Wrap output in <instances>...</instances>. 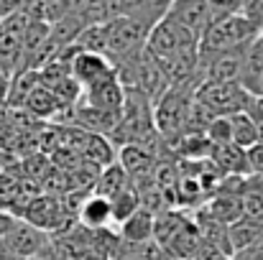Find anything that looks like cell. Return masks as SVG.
Wrapping results in <instances>:
<instances>
[{
    "label": "cell",
    "mask_w": 263,
    "mask_h": 260,
    "mask_svg": "<svg viewBox=\"0 0 263 260\" xmlns=\"http://www.w3.org/2000/svg\"><path fill=\"white\" fill-rule=\"evenodd\" d=\"M148 33L151 28L141 23L138 18H130V15L112 18L110 23H105V56L110 59L115 69L136 64L146 51Z\"/></svg>",
    "instance_id": "1"
},
{
    "label": "cell",
    "mask_w": 263,
    "mask_h": 260,
    "mask_svg": "<svg viewBox=\"0 0 263 260\" xmlns=\"http://www.w3.org/2000/svg\"><path fill=\"white\" fill-rule=\"evenodd\" d=\"M256 36H258V31L240 13H233V15L217 18L202 33V38L197 44V54H199V59H210V56H220V54L243 51Z\"/></svg>",
    "instance_id": "2"
},
{
    "label": "cell",
    "mask_w": 263,
    "mask_h": 260,
    "mask_svg": "<svg viewBox=\"0 0 263 260\" xmlns=\"http://www.w3.org/2000/svg\"><path fill=\"white\" fill-rule=\"evenodd\" d=\"M194 99L202 102L215 117H230V115H238V112H248L253 94H248L240 87V82H228V85L202 82L194 89Z\"/></svg>",
    "instance_id": "3"
},
{
    "label": "cell",
    "mask_w": 263,
    "mask_h": 260,
    "mask_svg": "<svg viewBox=\"0 0 263 260\" xmlns=\"http://www.w3.org/2000/svg\"><path fill=\"white\" fill-rule=\"evenodd\" d=\"M23 5V3H21ZM26 26L28 18L23 8L10 13L0 23V69L13 79L23 69V38H26Z\"/></svg>",
    "instance_id": "4"
},
{
    "label": "cell",
    "mask_w": 263,
    "mask_h": 260,
    "mask_svg": "<svg viewBox=\"0 0 263 260\" xmlns=\"http://www.w3.org/2000/svg\"><path fill=\"white\" fill-rule=\"evenodd\" d=\"M74 46V44H72ZM69 74L72 79L80 85L82 92H87L89 87L100 85L110 77H115V67L110 64L107 56L102 54H89V51H74V56L69 59Z\"/></svg>",
    "instance_id": "5"
},
{
    "label": "cell",
    "mask_w": 263,
    "mask_h": 260,
    "mask_svg": "<svg viewBox=\"0 0 263 260\" xmlns=\"http://www.w3.org/2000/svg\"><path fill=\"white\" fill-rule=\"evenodd\" d=\"M3 248H5L8 255L31 260L46 250V235L41 230L26 225V222H15V227L10 230V235L3 240Z\"/></svg>",
    "instance_id": "6"
},
{
    "label": "cell",
    "mask_w": 263,
    "mask_h": 260,
    "mask_svg": "<svg viewBox=\"0 0 263 260\" xmlns=\"http://www.w3.org/2000/svg\"><path fill=\"white\" fill-rule=\"evenodd\" d=\"M85 102L87 107H95V110H102V112H112V115H120L123 110V102H125V89L120 85L118 74L100 82V85L89 87L85 92Z\"/></svg>",
    "instance_id": "7"
},
{
    "label": "cell",
    "mask_w": 263,
    "mask_h": 260,
    "mask_svg": "<svg viewBox=\"0 0 263 260\" xmlns=\"http://www.w3.org/2000/svg\"><path fill=\"white\" fill-rule=\"evenodd\" d=\"M118 164L123 166V171L128 173L130 181H138V178L154 176L159 156H156L154 148H146V146H123Z\"/></svg>",
    "instance_id": "8"
},
{
    "label": "cell",
    "mask_w": 263,
    "mask_h": 260,
    "mask_svg": "<svg viewBox=\"0 0 263 260\" xmlns=\"http://www.w3.org/2000/svg\"><path fill=\"white\" fill-rule=\"evenodd\" d=\"M26 225L41 230V232H51L62 225V209H59V202L51 199V196H39L33 199L28 207H26Z\"/></svg>",
    "instance_id": "9"
},
{
    "label": "cell",
    "mask_w": 263,
    "mask_h": 260,
    "mask_svg": "<svg viewBox=\"0 0 263 260\" xmlns=\"http://www.w3.org/2000/svg\"><path fill=\"white\" fill-rule=\"evenodd\" d=\"M110 225H112L110 202L105 196L89 194L87 199L80 204V227H85L89 232H100V230H107Z\"/></svg>",
    "instance_id": "10"
},
{
    "label": "cell",
    "mask_w": 263,
    "mask_h": 260,
    "mask_svg": "<svg viewBox=\"0 0 263 260\" xmlns=\"http://www.w3.org/2000/svg\"><path fill=\"white\" fill-rule=\"evenodd\" d=\"M210 161L215 164V169L222 176H248V156L246 151H240L238 146H215L210 151Z\"/></svg>",
    "instance_id": "11"
},
{
    "label": "cell",
    "mask_w": 263,
    "mask_h": 260,
    "mask_svg": "<svg viewBox=\"0 0 263 260\" xmlns=\"http://www.w3.org/2000/svg\"><path fill=\"white\" fill-rule=\"evenodd\" d=\"M154 219H156V214H151L148 209L141 207L128 222L120 225V240L125 245H136V248L151 243L154 240Z\"/></svg>",
    "instance_id": "12"
},
{
    "label": "cell",
    "mask_w": 263,
    "mask_h": 260,
    "mask_svg": "<svg viewBox=\"0 0 263 260\" xmlns=\"http://www.w3.org/2000/svg\"><path fill=\"white\" fill-rule=\"evenodd\" d=\"M202 214H207L210 219H215V222H220V225H233V222H238L240 214H243L240 196L217 191V194L207 202V207H204Z\"/></svg>",
    "instance_id": "13"
},
{
    "label": "cell",
    "mask_w": 263,
    "mask_h": 260,
    "mask_svg": "<svg viewBox=\"0 0 263 260\" xmlns=\"http://www.w3.org/2000/svg\"><path fill=\"white\" fill-rule=\"evenodd\" d=\"M128 186H130L128 173L123 171V166H120L118 161H112L110 166H105L102 171L97 173V178H95V191H92V194L110 199V196H115L118 191H123V189H128Z\"/></svg>",
    "instance_id": "14"
},
{
    "label": "cell",
    "mask_w": 263,
    "mask_h": 260,
    "mask_svg": "<svg viewBox=\"0 0 263 260\" xmlns=\"http://www.w3.org/2000/svg\"><path fill=\"white\" fill-rule=\"evenodd\" d=\"M261 235H263V227H258V225H253V222H248V219L240 217L238 222L228 225V248H230V253H243Z\"/></svg>",
    "instance_id": "15"
},
{
    "label": "cell",
    "mask_w": 263,
    "mask_h": 260,
    "mask_svg": "<svg viewBox=\"0 0 263 260\" xmlns=\"http://www.w3.org/2000/svg\"><path fill=\"white\" fill-rule=\"evenodd\" d=\"M230 130H233V146H238L240 151H251L253 146H258V128L248 117V112L230 115Z\"/></svg>",
    "instance_id": "16"
},
{
    "label": "cell",
    "mask_w": 263,
    "mask_h": 260,
    "mask_svg": "<svg viewBox=\"0 0 263 260\" xmlns=\"http://www.w3.org/2000/svg\"><path fill=\"white\" fill-rule=\"evenodd\" d=\"M107 202H110L112 225H123V222H128V219L141 209V199H138V194H136V189H133V186H128V189L118 191V194H115V196H110Z\"/></svg>",
    "instance_id": "17"
},
{
    "label": "cell",
    "mask_w": 263,
    "mask_h": 260,
    "mask_svg": "<svg viewBox=\"0 0 263 260\" xmlns=\"http://www.w3.org/2000/svg\"><path fill=\"white\" fill-rule=\"evenodd\" d=\"M23 107H28V112H33L36 117H51V115H57L62 110V102L39 82V85L33 87V92L26 97Z\"/></svg>",
    "instance_id": "18"
},
{
    "label": "cell",
    "mask_w": 263,
    "mask_h": 260,
    "mask_svg": "<svg viewBox=\"0 0 263 260\" xmlns=\"http://www.w3.org/2000/svg\"><path fill=\"white\" fill-rule=\"evenodd\" d=\"M240 15H243L258 33H263V0H243V3H240Z\"/></svg>",
    "instance_id": "19"
},
{
    "label": "cell",
    "mask_w": 263,
    "mask_h": 260,
    "mask_svg": "<svg viewBox=\"0 0 263 260\" xmlns=\"http://www.w3.org/2000/svg\"><path fill=\"white\" fill-rule=\"evenodd\" d=\"M8 92H10V77L0 69V107L8 102Z\"/></svg>",
    "instance_id": "20"
},
{
    "label": "cell",
    "mask_w": 263,
    "mask_h": 260,
    "mask_svg": "<svg viewBox=\"0 0 263 260\" xmlns=\"http://www.w3.org/2000/svg\"><path fill=\"white\" fill-rule=\"evenodd\" d=\"M18 8H21V3H3V0H0V23H3L10 13H15Z\"/></svg>",
    "instance_id": "21"
},
{
    "label": "cell",
    "mask_w": 263,
    "mask_h": 260,
    "mask_svg": "<svg viewBox=\"0 0 263 260\" xmlns=\"http://www.w3.org/2000/svg\"><path fill=\"white\" fill-rule=\"evenodd\" d=\"M31 260H59V258H57V255H54V253H51V250L46 248V250H44L41 255H36V258H31Z\"/></svg>",
    "instance_id": "22"
}]
</instances>
